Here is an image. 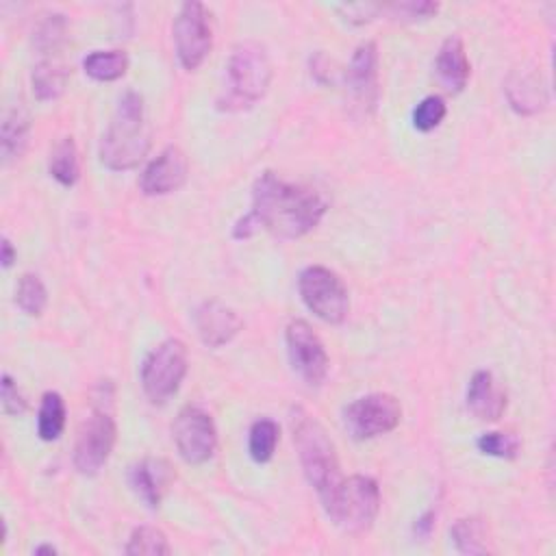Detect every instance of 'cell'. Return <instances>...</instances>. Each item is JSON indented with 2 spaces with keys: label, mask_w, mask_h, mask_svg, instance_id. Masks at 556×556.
Here are the masks:
<instances>
[{
  "label": "cell",
  "mask_w": 556,
  "mask_h": 556,
  "mask_svg": "<svg viewBox=\"0 0 556 556\" xmlns=\"http://www.w3.org/2000/svg\"><path fill=\"white\" fill-rule=\"evenodd\" d=\"M258 228L280 239H298L311 232L326 213V200L311 187L293 185L263 172L252 187V211Z\"/></svg>",
  "instance_id": "obj_1"
},
{
  "label": "cell",
  "mask_w": 556,
  "mask_h": 556,
  "mask_svg": "<svg viewBox=\"0 0 556 556\" xmlns=\"http://www.w3.org/2000/svg\"><path fill=\"white\" fill-rule=\"evenodd\" d=\"M150 148V128L146 122L143 98L137 91H126L100 141V161L113 172L132 169Z\"/></svg>",
  "instance_id": "obj_2"
},
{
  "label": "cell",
  "mask_w": 556,
  "mask_h": 556,
  "mask_svg": "<svg viewBox=\"0 0 556 556\" xmlns=\"http://www.w3.org/2000/svg\"><path fill=\"white\" fill-rule=\"evenodd\" d=\"M291 430L302 471L308 484L315 489L321 506L326 508L339 482L343 480L339 471L334 443L330 441L324 426L302 408H295L291 413Z\"/></svg>",
  "instance_id": "obj_3"
},
{
  "label": "cell",
  "mask_w": 556,
  "mask_h": 556,
  "mask_svg": "<svg viewBox=\"0 0 556 556\" xmlns=\"http://www.w3.org/2000/svg\"><path fill=\"white\" fill-rule=\"evenodd\" d=\"M324 510L343 532L361 534L374 526L380 510V489L369 476H350L339 482Z\"/></svg>",
  "instance_id": "obj_4"
},
{
  "label": "cell",
  "mask_w": 556,
  "mask_h": 556,
  "mask_svg": "<svg viewBox=\"0 0 556 556\" xmlns=\"http://www.w3.org/2000/svg\"><path fill=\"white\" fill-rule=\"evenodd\" d=\"M187 374V348L180 339H165L154 345L141 363V387L150 402L163 404L178 389Z\"/></svg>",
  "instance_id": "obj_5"
},
{
  "label": "cell",
  "mask_w": 556,
  "mask_h": 556,
  "mask_svg": "<svg viewBox=\"0 0 556 556\" xmlns=\"http://www.w3.org/2000/svg\"><path fill=\"white\" fill-rule=\"evenodd\" d=\"M230 96L237 104L261 100L271 83V63L265 48L256 41H241L228 56Z\"/></svg>",
  "instance_id": "obj_6"
},
{
  "label": "cell",
  "mask_w": 556,
  "mask_h": 556,
  "mask_svg": "<svg viewBox=\"0 0 556 556\" xmlns=\"http://www.w3.org/2000/svg\"><path fill=\"white\" fill-rule=\"evenodd\" d=\"M298 291L306 308L326 324H341L350 311L343 280L328 267L308 265L300 271Z\"/></svg>",
  "instance_id": "obj_7"
},
{
  "label": "cell",
  "mask_w": 556,
  "mask_h": 556,
  "mask_svg": "<svg viewBox=\"0 0 556 556\" xmlns=\"http://www.w3.org/2000/svg\"><path fill=\"white\" fill-rule=\"evenodd\" d=\"M208 17L211 15L202 2H185L174 17L172 35L176 56L180 65L189 72L198 70L211 50L213 35Z\"/></svg>",
  "instance_id": "obj_8"
},
{
  "label": "cell",
  "mask_w": 556,
  "mask_h": 556,
  "mask_svg": "<svg viewBox=\"0 0 556 556\" xmlns=\"http://www.w3.org/2000/svg\"><path fill=\"white\" fill-rule=\"evenodd\" d=\"M115 445V421L106 410H91L78 428L74 443V467L83 476H96Z\"/></svg>",
  "instance_id": "obj_9"
},
{
  "label": "cell",
  "mask_w": 556,
  "mask_h": 556,
  "mask_svg": "<svg viewBox=\"0 0 556 556\" xmlns=\"http://www.w3.org/2000/svg\"><path fill=\"white\" fill-rule=\"evenodd\" d=\"M400 419L402 406L389 393H367L354 400L343 413L348 432L361 441L391 432Z\"/></svg>",
  "instance_id": "obj_10"
},
{
  "label": "cell",
  "mask_w": 556,
  "mask_h": 556,
  "mask_svg": "<svg viewBox=\"0 0 556 556\" xmlns=\"http://www.w3.org/2000/svg\"><path fill=\"white\" fill-rule=\"evenodd\" d=\"M172 437L180 458L189 465L206 463L217 447V430L213 417L204 408L191 404L176 415L172 424Z\"/></svg>",
  "instance_id": "obj_11"
},
{
  "label": "cell",
  "mask_w": 556,
  "mask_h": 556,
  "mask_svg": "<svg viewBox=\"0 0 556 556\" xmlns=\"http://www.w3.org/2000/svg\"><path fill=\"white\" fill-rule=\"evenodd\" d=\"M287 354L293 371L311 387H319L328 374V354L321 339L304 319H293L285 332Z\"/></svg>",
  "instance_id": "obj_12"
},
{
  "label": "cell",
  "mask_w": 556,
  "mask_h": 556,
  "mask_svg": "<svg viewBox=\"0 0 556 556\" xmlns=\"http://www.w3.org/2000/svg\"><path fill=\"white\" fill-rule=\"evenodd\" d=\"M187 172L189 163L185 152L178 146H167L146 165L139 187L146 195H167L185 185Z\"/></svg>",
  "instance_id": "obj_13"
},
{
  "label": "cell",
  "mask_w": 556,
  "mask_h": 556,
  "mask_svg": "<svg viewBox=\"0 0 556 556\" xmlns=\"http://www.w3.org/2000/svg\"><path fill=\"white\" fill-rule=\"evenodd\" d=\"M345 83H348V89H350L354 102L363 111L376 109V102H378V48L374 41H365L354 50L352 61L348 65Z\"/></svg>",
  "instance_id": "obj_14"
},
{
  "label": "cell",
  "mask_w": 556,
  "mask_h": 556,
  "mask_svg": "<svg viewBox=\"0 0 556 556\" xmlns=\"http://www.w3.org/2000/svg\"><path fill=\"white\" fill-rule=\"evenodd\" d=\"M193 319L198 337L208 348L226 345L241 330V317L237 315V311L217 300L200 304Z\"/></svg>",
  "instance_id": "obj_15"
},
{
  "label": "cell",
  "mask_w": 556,
  "mask_h": 556,
  "mask_svg": "<svg viewBox=\"0 0 556 556\" xmlns=\"http://www.w3.org/2000/svg\"><path fill=\"white\" fill-rule=\"evenodd\" d=\"M172 480L174 471L163 458H143L130 467V486L150 508H159Z\"/></svg>",
  "instance_id": "obj_16"
},
{
  "label": "cell",
  "mask_w": 556,
  "mask_h": 556,
  "mask_svg": "<svg viewBox=\"0 0 556 556\" xmlns=\"http://www.w3.org/2000/svg\"><path fill=\"white\" fill-rule=\"evenodd\" d=\"M467 408L482 421H495L506 408V395L486 369H478L467 387Z\"/></svg>",
  "instance_id": "obj_17"
},
{
  "label": "cell",
  "mask_w": 556,
  "mask_h": 556,
  "mask_svg": "<svg viewBox=\"0 0 556 556\" xmlns=\"http://www.w3.org/2000/svg\"><path fill=\"white\" fill-rule=\"evenodd\" d=\"M434 72H437L439 83L447 91L458 93L465 89L471 67H469V59H467L460 37L452 35L441 43V48L437 52V61H434Z\"/></svg>",
  "instance_id": "obj_18"
},
{
  "label": "cell",
  "mask_w": 556,
  "mask_h": 556,
  "mask_svg": "<svg viewBox=\"0 0 556 556\" xmlns=\"http://www.w3.org/2000/svg\"><path fill=\"white\" fill-rule=\"evenodd\" d=\"M504 89L508 104L521 115H534L547 104V87L536 72H513Z\"/></svg>",
  "instance_id": "obj_19"
},
{
  "label": "cell",
  "mask_w": 556,
  "mask_h": 556,
  "mask_svg": "<svg viewBox=\"0 0 556 556\" xmlns=\"http://www.w3.org/2000/svg\"><path fill=\"white\" fill-rule=\"evenodd\" d=\"M28 132H30V117L28 111L24 109L22 102L13 104L11 109H7L4 117H2V154L4 161H13L20 159L28 146Z\"/></svg>",
  "instance_id": "obj_20"
},
{
  "label": "cell",
  "mask_w": 556,
  "mask_h": 556,
  "mask_svg": "<svg viewBox=\"0 0 556 556\" xmlns=\"http://www.w3.org/2000/svg\"><path fill=\"white\" fill-rule=\"evenodd\" d=\"M67 83V67L52 56H41L33 67V91L37 100L48 102L63 93Z\"/></svg>",
  "instance_id": "obj_21"
},
{
  "label": "cell",
  "mask_w": 556,
  "mask_h": 556,
  "mask_svg": "<svg viewBox=\"0 0 556 556\" xmlns=\"http://www.w3.org/2000/svg\"><path fill=\"white\" fill-rule=\"evenodd\" d=\"M83 70L93 80H117L128 70V56L122 50H93L85 56Z\"/></svg>",
  "instance_id": "obj_22"
},
{
  "label": "cell",
  "mask_w": 556,
  "mask_h": 556,
  "mask_svg": "<svg viewBox=\"0 0 556 556\" xmlns=\"http://www.w3.org/2000/svg\"><path fill=\"white\" fill-rule=\"evenodd\" d=\"M452 541L463 554H484L489 552V526L480 517L458 519L452 530Z\"/></svg>",
  "instance_id": "obj_23"
},
{
  "label": "cell",
  "mask_w": 556,
  "mask_h": 556,
  "mask_svg": "<svg viewBox=\"0 0 556 556\" xmlns=\"http://www.w3.org/2000/svg\"><path fill=\"white\" fill-rule=\"evenodd\" d=\"M65 428V402L56 391L41 397L37 415V434L41 441H56Z\"/></svg>",
  "instance_id": "obj_24"
},
{
  "label": "cell",
  "mask_w": 556,
  "mask_h": 556,
  "mask_svg": "<svg viewBox=\"0 0 556 556\" xmlns=\"http://www.w3.org/2000/svg\"><path fill=\"white\" fill-rule=\"evenodd\" d=\"M65 33H67L65 15L46 13V15H41V20L37 22V26L33 30V46L41 56L56 54V50L65 41Z\"/></svg>",
  "instance_id": "obj_25"
},
{
  "label": "cell",
  "mask_w": 556,
  "mask_h": 556,
  "mask_svg": "<svg viewBox=\"0 0 556 556\" xmlns=\"http://www.w3.org/2000/svg\"><path fill=\"white\" fill-rule=\"evenodd\" d=\"M50 176L63 185V187H72L78 180L80 167H78V152H76V143L72 141V137H63L54 150L50 152Z\"/></svg>",
  "instance_id": "obj_26"
},
{
  "label": "cell",
  "mask_w": 556,
  "mask_h": 556,
  "mask_svg": "<svg viewBox=\"0 0 556 556\" xmlns=\"http://www.w3.org/2000/svg\"><path fill=\"white\" fill-rule=\"evenodd\" d=\"M280 439V428L274 419H256L250 426V434H248V452L252 456L254 463H267L271 460L276 445Z\"/></svg>",
  "instance_id": "obj_27"
},
{
  "label": "cell",
  "mask_w": 556,
  "mask_h": 556,
  "mask_svg": "<svg viewBox=\"0 0 556 556\" xmlns=\"http://www.w3.org/2000/svg\"><path fill=\"white\" fill-rule=\"evenodd\" d=\"M15 304L30 317H37L43 313L48 304V291L37 274H24L20 278L15 289Z\"/></svg>",
  "instance_id": "obj_28"
},
{
  "label": "cell",
  "mask_w": 556,
  "mask_h": 556,
  "mask_svg": "<svg viewBox=\"0 0 556 556\" xmlns=\"http://www.w3.org/2000/svg\"><path fill=\"white\" fill-rule=\"evenodd\" d=\"M130 556H139V554H148V556H159V554H169L172 547L167 543V536L152 526H139L132 530L128 545L124 549Z\"/></svg>",
  "instance_id": "obj_29"
},
{
  "label": "cell",
  "mask_w": 556,
  "mask_h": 556,
  "mask_svg": "<svg viewBox=\"0 0 556 556\" xmlns=\"http://www.w3.org/2000/svg\"><path fill=\"white\" fill-rule=\"evenodd\" d=\"M445 113H447V106L441 96H426L413 111V126L419 132H430L443 122Z\"/></svg>",
  "instance_id": "obj_30"
},
{
  "label": "cell",
  "mask_w": 556,
  "mask_h": 556,
  "mask_svg": "<svg viewBox=\"0 0 556 556\" xmlns=\"http://www.w3.org/2000/svg\"><path fill=\"white\" fill-rule=\"evenodd\" d=\"M478 450L497 458H515L519 452V441L508 432H484L478 439Z\"/></svg>",
  "instance_id": "obj_31"
},
{
  "label": "cell",
  "mask_w": 556,
  "mask_h": 556,
  "mask_svg": "<svg viewBox=\"0 0 556 556\" xmlns=\"http://www.w3.org/2000/svg\"><path fill=\"white\" fill-rule=\"evenodd\" d=\"M0 397H2V410L7 415H22L26 410V400L20 393L15 380L9 374H2V382H0Z\"/></svg>",
  "instance_id": "obj_32"
},
{
  "label": "cell",
  "mask_w": 556,
  "mask_h": 556,
  "mask_svg": "<svg viewBox=\"0 0 556 556\" xmlns=\"http://www.w3.org/2000/svg\"><path fill=\"white\" fill-rule=\"evenodd\" d=\"M393 11H397L400 15H404L406 20H424V17H432L439 11V2H428V0H419V2H400L391 7Z\"/></svg>",
  "instance_id": "obj_33"
},
{
  "label": "cell",
  "mask_w": 556,
  "mask_h": 556,
  "mask_svg": "<svg viewBox=\"0 0 556 556\" xmlns=\"http://www.w3.org/2000/svg\"><path fill=\"white\" fill-rule=\"evenodd\" d=\"M339 11L345 15L348 22L365 24V22H369L371 17H376V15L382 11V7H380V4L361 2V4H343V7H339Z\"/></svg>",
  "instance_id": "obj_34"
},
{
  "label": "cell",
  "mask_w": 556,
  "mask_h": 556,
  "mask_svg": "<svg viewBox=\"0 0 556 556\" xmlns=\"http://www.w3.org/2000/svg\"><path fill=\"white\" fill-rule=\"evenodd\" d=\"M15 258H17V252H15L13 243L4 237V239H2V256H0V261H2V265H4V267H11Z\"/></svg>",
  "instance_id": "obj_35"
},
{
  "label": "cell",
  "mask_w": 556,
  "mask_h": 556,
  "mask_svg": "<svg viewBox=\"0 0 556 556\" xmlns=\"http://www.w3.org/2000/svg\"><path fill=\"white\" fill-rule=\"evenodd\" d=\"M35 554H56V547H52V545H39V547H35Z\"/></svg>",
  "instance_id": "obj_36"
}]
</instances>
